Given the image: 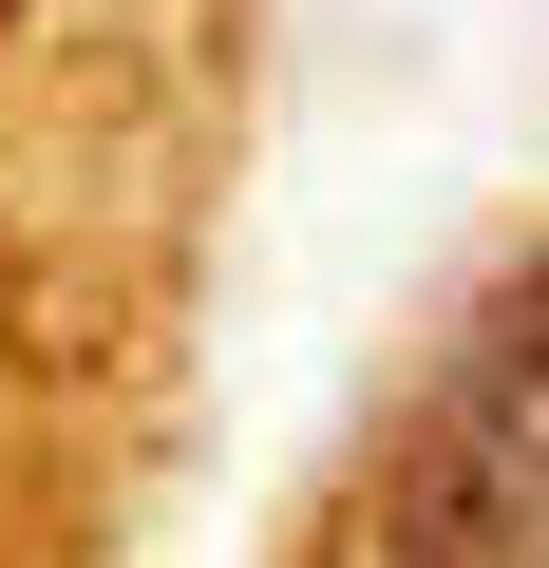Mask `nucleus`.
I'll return each instance as SVG.
<instances>
[{"label": "nucleus", "instance_id": "obj_1", "mask_svg": "<svg viewBox=\"0 0 549 568\" xmlns=\"http://www.w3.org/2000/svg\"><path fill=\"white\" fill-rule=\"evenodd\" d=\"M360 568H549V246H511L398 379L360 455Z\"/></svg>", "mask_w": 549, "mask_h": 568}]
</instances>
